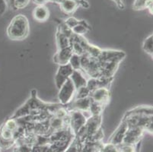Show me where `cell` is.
I'll return each instance as SVG.
<instances>
[{"mask_svg":"<svg viewBox=\"0 0 153 152\" xmlns=\"http://www.w3.org/2000/svg\"><path fill=\"white\" fill-rule=\"evenodd\" d=\"M36 90H32L30 97L20 108L15 111V113L10 117L12 119H19L27 116H38L49 112L50 114L61 104H51L45 103L38 98Z\"/></svg>","mask_w":153,"mask_h":152,"instance_id":"obj_1","label":"cell"},{"mask_svg":"<svg viewBox=\"0 0 153 152\" xmlns=\"http://www.w3.org/2000/svg\"><path fill=\"white\" fill-rule=\"evenodd\" d=\"M123 120L128 127H140L152 135V107L139 106L125 113Z\"/></svg>","mask_w":153,"mask_h":152,"instance_id":"obj_2","label":"cell"},{"mask_svg":"<svg viewBox=\"0 0 153 152\" xmlns=\"http://www.w3.org/2000/svg\"><path fill=\"white\" fill-rule=\"evenodd\" d=\"M30 32V24L25 15L19 14L11 20L7 27V36L12 40H22L27 38Z\"/></svg>","mask_w":153,"mask_h":152,"instance_id":"obj_3","label":"cell"},{"mask_svg":"<svg viewBox=\"0 0 153 152\" xmlns=\"http://www.w3.org/2000/svg\"><path fill=\"white\" fill-rule=\"evenodd\" d=\"M101 123H102V115L90 116L88 118H87L84 126L76 136H78L84 144V142L88 138L101 127Z\"/></svg>","mask_w":153,"mask_h":152,"instance_id":"obj_4","label":"cell"},{"mask_svg":"<svg viewBox=\"0 0 153 152\" xmlns=\"http://www.w3.org/2000/svg\"><path fill=\"white\" fill-rule=\"evenodd\" d=\"M76 89L74 85L72 84L70 79H67L66 82L63 84V85L59 89L58 98L59 104L66 106L72 101L75 97Z\"/></svg>","mask_w":153,"mask_h":152,"instance_id":"obj_5","label":"cell"},{"mask_svg":"<svg viewBox=\"0 0 153 152\" xmlns=\"http://www.w3.org/2000/svg\"><path fill=\"white\" fill-rule=\"evenodd\" d=\"M69 127L75 136H76L79 131L81 130L82 128L84 126L87 120V117L85 116L84 113L76 110L69 111Z\"/></svg>","mask_w":153,"mask_h":152,"instance_id":"obj_6","label":"cell"},{"mask_svg":"<svg viewBox=\"0 0 153 152\" xmlns=\"http://www.w3.org/2000/svg\"><path fill=\"white\" fill-rule=\"evenodd\" d=\"M74 69H72L69 63L59 65L57 72L55 75V84L58 90L63 85V84L66 82V80L69 79Z\"/></svg>","mask_w":153,"mask_h":152,"instance_id":"obj_7","label":"cell"},{"mask_svg":"<svg viewBox=\"0 0 153 152\" xmlns=\"http://www.w3.org/2000/svg\"><path fill=\"white\" fill-rule=\"evenodd\" d=\"M145 131L140 127H128L123 143L136 145L137 143L142 142Z\"/></svg>","mask_w":153,"mask_h":152,"instance_id":"obj_8","label":"cell"},{"mask_svg":"<svg viewBox=\"0 0 153 152\" xmlns=\"http://www.w3.org/2000/svg\"><path fill=\"white\" fill-rule=\"evenodd\" d=\"M89 97L94 102L98 103L106 107L110 103L111 94L110 89L106 87H100L91 91L89 94Z\"/></svg>","mask_w":153,"mask_h":152,"instance_id":"obj_9","label":"cell"},{"mask_svg":"<svg viewBox=\"0 0 153 152\" xmlns=\"http://www.w3.org/2000/svg\"><path fill=\"white\" fill-rule=\"evenodd\" d=\"M91 99L90 97L82 99H73L69 104L66 105L68 110H76L82 113H89Z\"/></svg>","mask_w":153,"mask_h":152,"instance_id":"obj_10","label":"cell"},{"mask_svg":"<svg viewBox=\"0 0 153 152\" xmlns=\"http://www.w3.org/2000/svg\"><path fill=\"white\" fill-rule=\"evenodd\" d=\"M128 129V125L126 121L122 119L121 122L118 125L116 130L113 132V134L111 136V137L108 139V142L114 144L115 145L118 146L121 143H123V138H124L126 132Z\"/></svg>","mask_w":153,"mask_h":152,"instance_id":"obj_11","label":"cell"},{"mask_svg":"<svg viewBox=\"0 0 153 152\" xmlns=\"http://www.w3.org/2000/svg\"><path fill=\"white\" fill-rule=\"evenodd\" d=\"M73 54L71 47L57 50V52L53 56V62L57 65H66L69 63L70 57Z\"/></svg>","mask_w":153,"mask_h":152,"instance_id":"obj_12","label":"cell"},{"mask_svg":"<svg viewBox=\"0 0 153 152\" xmlns=\"http://www.w3.org/2000/svg\"><path fill=\"white\" fill-rule=\"evenodd\" d=\"M33 18L38 22H45L50 18V11L45 5H37L33 10Z\"/></svg>","mask_w":153,"mask_h":152,"instance_id":"obj_13","label":"cell"},{"mask_svg":"<svg viewBox=\"0 0 153 152\" xmlns=\"http://www.w3.org/2000/svg\"><path fill=\"white\" fill-rule=\"evenodd\" d=\"M59 6L63 13L71 15L80 7V3L79 0H64Z\"/></svg>","mask_w":153,"mask_h":152,"instance_id":"obj_14","label":"cell"},{"mask_svg":"<svg viewBox=\"0 0 153 152\" xmlns=\"http://www.w3.org/2000/svg\"><path fill=\"white\" fill-rule=\"evenodd\" d=\"M69 79L72 81V84L74 85L76 90L80 88V87H85L87 84V79L84 77V75H82L80 70L73 71Z\"/></svg>","mask_w":153,"mask_h":152,"instance_id":"obj_15","label":"cell"},{"mask_svg":"<svg viewBox=\"0 0 153 152\" xmlns=\"http://www.w3.org/2000/svg\"><path fill=\"white\" fill-rule=\"evenodd\" d=\"M153 0H134L133 3V9L135 11H142L148 9L152 15Z\"/></svg>","mask_w":153,"mask_h":152,"instance_id":"obj_16","label":"cell"},{"mask_svg":"<svg viewBox=\"0 0 153 152\" xmlns=\"http://www.w3.org/2000/svg\"><path fill=\"white\" fill-rule=\"evenodd\" d=\"M91 26L86 21L80 20L79 23L72 29V33L79 36H83L85 33L91 31Z\"/></svg>","mask_w":153,"mask_h":152,"instance_id":"obj_17","label":"cell"},{"mask_svg":"<svg viewBox=\"0 0 153 152\" xmlns=\"http://www.w3.org/2000/svg\"><path fill=\"white\" fill-rule=\"evenodd\" d=\"M56 42L57 50L70 47V40L69 37L64 35L58 29L56 33Z\"/></svg>","mask_w":153,"mask_h":152,"instance_id":"obj_18","label":"cell"},{"mask_svg":"<svg viewBox=\"0 0 153 152\" xmlns=\"http://www.w3.org/2000/svg\"><path fill=\"white\" fill-rule=\"evenodd\" d=\"M83 145V142L79 139V138L78 136H75L64 152H82Z\"/></svg>","mask_w":153,"mask_h":152,"instance_id":"obj_19","label":"cell"},{"mask_svg":"<svg viewBox=\"0 0 153 152\" xmlns=\"http://www.w3.org/2000/svg\"><path fill=\"white\" fill-rule=\"evenodd\" d=\"M104 142H85L82 152H99Z\"/></svg>","mask_w":153,"mask_h":152,"instance_id":"obj_20","label":"cell"},{"mask_svg":"<svg viewBox=\"0 0 153 152\" xmlns=\"http://www.w3.org/2000/svg\"><path fill=\"white\" fill-rule=\"evenodd\" d=\"M143 50L152 57L153 55V34H150L148 37L145 39L143 44Z\"/></svg>","mask_w":153,"mask_h":152,"instance_id":"obj_21","label":"cell"},{"mask_svg":"<svg viewBox=\"0 0 153 152\" xmlns=\"http://www.w3.org/2000/svg\"><path fill=\"white\" fill-rule=\"evenodd\" d=\"M105 108L104 105L98 103L94 102L91 100V106H90L89 113L91 116H97V115H102V113L104 111V109Z\"/></svg>","mask_w":153,"mask_h":152,"instance_id":"obj_22","label":"cell"},{"mask_svg":"<svg viewBox=\"0 0 153 152\" xmlns=\"http://www.w3.org/2000/svg\"><path fill=\"white\" fill-rule=\"evenodd\" d=\"M104 132H103V129L102 127H101L98 131H97V132H95L94 134H92L91 136H90L88 138L85 142H102L103 139H104Z\"/></svg>","mask_w":153,"mask_h":152,"instance_id":"obj_23","label":"cell"},{"mask_svg":"<svg viewBox=\"0 0 153 152\" xmlns=\"http://www.w3.org/2000/svg\"><path fill=\"white\" fill-rule=\"evenodd\" d=\"M69 64L74 70H81V56L73 53L70 57Z\"/></svg>","mask_w":153,"mask_h":152,"instance_id":"obj_24","label":"cell"},{"mask_svg":"<svg viewBox=\"0 0 153 152\" xmlns=\"http://www.w3.org/2000/svg\"><path fill=\"white\" fill-rule=\"evenodd\" d=\"M89 94L90 90L88 89V87L86 86H85V87H80V88L76 90L74 99L85 98L87 97H89Z\"/></svg>","mask_w":153,"mask_h":152,"instance_id":"obj_25","label":"cell"},{"mask_svg":"<svg viewBox=\"0 0 153 152\" xmlns=\"http://www.w3.org/2000/svg\"><path fill=\"white\" fill-rule=\"evenodd\" d=\"M117 147L119 149V152H136L137 144L136 145H133L121 143Z\"/></svg>","mask_w":153,"mask_h":152,"instance_id":"obj_26","label":"cell"},{"mask_svg":"<svg viewBox=\"0 0 153 152\" xmlns=\"http://www.w3.org/2000/svg\"><path fill=\"white\" fill-rule=\"evenodd\" d=\"M57 29L61 32V33H63L64 35H66V37H68L69 38H70V37H72V34H73V33H72V29L69 28L67 25L64 23V22L59 24Z\"/></svg>","mask_w":153,"mask_h":152,"instance_id":"obj_27","label":"cell"},{"mask_svg":"<svg viewBox=\"0 0 153 152\" xmlns=\"http://www.w3.org/2000/svg\"><path fill=\"white\" fill-rule=\"evenodd\" d=\"M30 0H14L12 8L13 10L22 9V8H25L30 3Z\"/></svg>","mask_w":153,"mask_h":152,"instance_id":"obj_28","label":"cell"},{"mask_svg":"<svg viewBox=\"0 0 153 152\" xmlns=\"http://www.w3.org/2000/svg\"><path fill=\"white\" fill-rule=\"evenodd\" d=\"M99 152H119V149L117 145L111 143H104Z\"/></svg>","mask_w":153,"mask_h":152,"instance_id":"obj_29","label":"cell"},{"mask_svg":"<svg viewBox=\"0 0 153 152\" xmlns=\"http://www.w3.org/2000/svg\"><path fill=\"white\" fill-rule=\"evenodd\" d=\"M32 147L27 145H15L13 152H31Z\"/></svg>","mask_w":153,"mask_h":152,"instance_id":"obj_30","label":"cell"},{"mask_svg":"<svg viewBox=\"0 0 153 152\" xmlns=\"http://www.w3.org/2000/svg\"><path fill=\"white\" fill-rule=\"evenodd\" d=\"M79 22H80V20H78L74 17H69V18H68L67 19L64 21V23L66 24L69 28L72 29L76 25H77L79 23Z\"/></svg>","mask_w":153,"mask_h":152,"instance_id":"obj_31","label":"cell"},{"mask_svg":"<svg viewBox=\"0 0 153 152\" xmlns=\"http://www.w3.org/2000/svg\"><path fill=\"white\" fill-rule=\"evenodd\" d=\"M8 8V4L5 0H0V16L3 15L5 13Z\"/></svg>","mask_w":153,"mask_h":152,"instance_id":"obj_32","label":"cell"},{"mask_svg":"<svg viewBox=\"0 0 153 152\" xmlns=\"http://www.w3.org/2000/svg\"><path fill=\"white\" fill-rule=\"evenodd\" d=\"M111 1H112V2L117 5V7L119 9H120V10H123L125 8V5L124 3H123V0H111Z\"/></svg>","mask_w":153,"mask_h":152,"instance_id":"obj_33","label":"cell"},{"mask_svg":"<svg viewBox=\"0 0 153 152\" xmlns=\"http://www.w3.org/2000/svg\"><path fill=\"white\" fill-rule=\"evenodd\" d=\"M79 3H80V7L83 8H88L90 7L89 3L86 0H79Z\"/></svg>","mask_w":153,"mask_h":152,"instance_id":"obj_34","label":"cell"},{"mask_svg":"<svg viewBox=\"0 0 153 152\" xmlns=\"http://www.w3.org/2000/svg\"><path fill=\"white\" fill-rule=\"evenodd\" d=\"M141 145H142V142H140L139 143H137V148H136V152H140Z\"/></svg>","mask_w":153,"mask_h":152,"instance_id":"obj_35","label":"cell"},{"mask_svg":"<svg viewBox=\"0 0 153 152\" xmlns=\"http://www.w3.org/2000/svg\"><path fill=\"white\" fill-rule=\"evenodd\" d=\"M64 1V0H52V3H56V4H60L61 2Z\"/></svg>","mask_w":153,"mask_h":152,"instance_id":"obj_36","label":"cell"},{"mask_svg":"<svg viewBox=\"0 0 153 152\" xmlns=\"http://www.w3.org/2000/svg\"><path fill=\"white\" fill-rule=\"evenodd\" d=\"M8 1H9V4H10L11 7H12V5H13V2H14V0H8Z\"/></svg>","mask_w":153,"mask_h":152,"instance_id":"obj_37","label":"cell"},{"mask_svg":"<svg viewBox=\"0 0 153 152\" xmlns=\"http://www.w3.org/2000/svg\"><path fill=\"white\" fill-rule=\"evenodd\" d=\"M0 152H1V149H0Z\"/></svg>","mask_w":153,"mask_h":152,"instance_id":"obj_38","label":"cell"}]
</instances>
